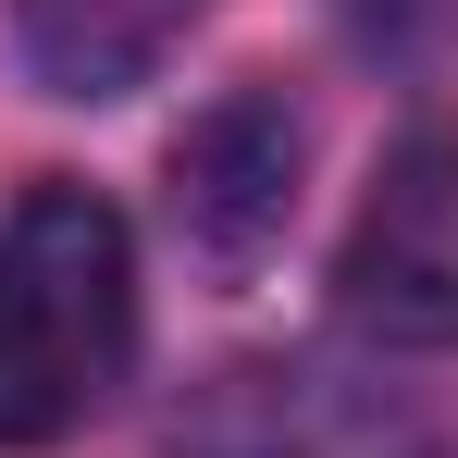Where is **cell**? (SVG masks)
<instances>
[{
    "instance_id": "6da1fadb",
    "label": "cell",
    "mask_w": 458,
    "mask_h": 458,
    "mask_svg": "<svg viewBox=\"0 0 458 458\" xmlns=\"http://www.w3.org/2000/svg\"><path fill=\"white\" fill-rule=\"evenodd\" d=\"M137 360L124 211L38 174L0 211V446H63Z\"/></svg>"
},
{
    "instance_id": "7a4b0ae2",
    "label": "cell",
    "mask_w": 458,
    "mask_h": 458,
    "mask_svg": "<svg viewBox=\"0 0 458 458\" xmlns=\"http://www.w3.org/2000/svg\"><path fill=\"white\" fill-rule=\"evenodd\" d=\"M161 458H446V421L421 384L347 347H248L186 384Z\"/></svg>"
},
{
    "instance_id": "3957f363",
    "label": "cell",
    "mask_w": 458,
    "mask_h": 458,
    "mask_svg": "<svg viewBox=\"0 0 458 458\" xmlns=\"http://www.w3.org/2000/svg\"><path fill=\"white\" fill-rule=\"evenodd\" d=\"M335 310L372 347H458V124L396 137L335 248Z\"/></svg>"
},
{
    "instance_id": "277c9868",
    "label": "cell",
    "mask_w": 458,
    "mask_h": 458,
    "mask_svg": "<svg viewBox=\"0 0 458 458\" xmlns=\"http://www.w3.org/2000/svg\"><path fill=\"white\" fill-rule=\"evenodd\" d=\"M298 161H310V124L285 87H224L186 137H174V235H186V260H211V273H248L285 211H298Z\"/></svg>"
},
{
    "instance_id": "5b68a950",
    "label": "cell",
    "mask_w": 458,
    "mask_h": 458,
    "mask_svg": "<svg viewBox=\"0 0 458 458\" xmlns=\"http://www.w3.org/2000/svg\"><path fill=\"white\" fill-rule=\"evenodd\" d=\"M199 13H211V0H13V38H25L38 87H63V99H124Z\"/></svg>"
},
{
    "instance_id": "8992f818",
    "label": "cell",
    "mask_w": 458,
    "mask_h": 458,
    "mask_svg": "<svg viewBox=\"0 0 458 458\" xmlns=\"http://www.w3.org/2000/svg\"><path fill=\"white\" fill-rule=\"evenodd\" d=\"M335 25H347L372 63H396V75L458 63V0H335Z\"/></svg>"
}]
</instances>
